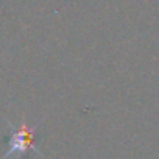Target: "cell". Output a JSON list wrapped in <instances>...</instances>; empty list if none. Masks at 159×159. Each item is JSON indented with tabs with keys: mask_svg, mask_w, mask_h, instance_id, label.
<instances>
[{
	"mask_svg": "<svg viewBox=\"0 0 159 159\" xmlns=\"http://www.w3.org/2000/svg\"><path fill=\"white\" fill-rule=\"evenodd\" d=\"M8 125L11 129V137H10V143H8V150L5 151L2 159L24 157L28 151H36L39 156H42V153L39 151V148L36 147V142H34L36 126H30L25 120H22V123L19 126H14L10 122H8Z\"/></svg>",
	"mask_w": 159,
	"mask_h": 159,
	"instance_id": "obj_1",
	"label": "cell"
}]
</instances>
